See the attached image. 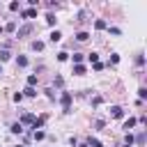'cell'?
I'll list each match as a JSON object with an SVG mask.
<instances>
[{"label": "cell", "instance_id": "7402d4cb", "mask_svg": "<svg viewBox=\"0 0 147 147\" xmlns=\"http://www.w3.org/2000/svg\"><path fill=\"white\" fill-rule=\"evenodd\" d=\"M0 60H2V62L9 60V51H0Z\"/></svg>", "mask_w": 147, "mask_h": 147}, {"label": "cell", "instance_id": "ba28073f", "mask_svg": "<svg viewBox=\"0 0 147 147\" xmlns=\"http://www.w3.org/2000/svg\"><path fill=\"white\" fill-rule=\"evenodd\" d=\"M85 71H87V69H85L83 64H76V67H74V74H76V76H85Z\"/></svg>", "mask_w": 147, "mask_h": 147}, {"label": "cell", "instance_id": "5bb4252c", "mask_svg": "<svg viewBox=\"0 0 147 147\" xmlns=\"http://www.w3.org/2000/svg\"><path fill=\"white\" fill-rule=\"evenodd\" d=\"M57 60H60V62H67V60H69V53H67V51L57 53Z\"/></svg>", "mask_w": 147, "mask_h": 147}, {"label": "cell", "instance_id": "d6986e66", "mask_svg": "<svg viewBox=\"0 0 147 147\" xmlns=\"http://www.w3.org/2000/svg\"><path fill=\"white\" fill-rule=\"evenodd\" d=\"M71 60H74L76 64H80V60H83V55H80V53H74V55H71Z\"/></svg>", "mask_w": 147, "mask_h": 147}, {"label": "cell", "instance_id": "52a82bcc", "mask_svg": "<svg viewBox=\"0 0 147 147\" xmlns=\"http://www.w3.org/2000/svg\"><path fill=\"white\" fill-rule=\"evenodd\" d=\"M48 39H51V41H60V39H62V32H60V30H53Z\"/></svg>", "mask_w": 147, "mask_h": 147}, {"label": "cell", "instance_id": "9c48e42d", "mask_svg": "<svg viewBox=\"0 0 147 147\" xmlns=\"http://www.w3.org/2000/svg\"><path fill=\"white\" fill-rule=\"evenodd\" d=\"M21 94H25V96H37V90H34V87H30V85H28V87H25V90H23V92H21Z\"/></svg>", "mask_w": 147, "mask_h": 147}, {"label": "cell", "instance_id": "30bf717a", "mask_svg": "<svg viewBox=\"0 0 147 147\" xmlns=\"http://www.w3.org/2000/svg\"><path fill=\"white\" fill-rule=\"evenodd\" d=\"M16 64H18V67H28V57H25V55H18V57H16Z\"/></svg>", "mask_w": 147, "mask_h": 147}, {"label": "cell", "instance_id": "3957f363", "mask_svg": "<svg viewBox=\"0 0 147 147\" xmlns=\"http://www.w3.org/2000/svg\"><path fill=\"white\" fill-rule=\"evenodd\" d=\"M110 115H113V117H117V119H119V117H122V115H124V110H122V108H119V106H113V108H110Z\"/></svg>", "mask_w": 147, "mask_h": 147}, {"label": "cell", "instance_id": "f1b7e54d", "mask_svg": "<svg viewBox=\"0 0 147 147\" xmlns=\"http://www.w3.org/2000/svg\"><path fill=\"white\" fill-rule=\"evenodd\" d=\"M124 147H131V145H124Z\"/></svg>", "mask_w": 147, "mask_h": 147}, {"label": "cell", "instance_id": "ac0fdd59", "mask_svg": "<svg viewBox=\"0 0 147 147\" xmlns=\"http://www.w3.org/2000/svg\"><path fill=\"white\" fill-rule=\"evenodd\" d=\"M32 48L34 51H44V41H32Z\"/></svg>", "mask_w": 147, "mask_h": 147}, {"label": "cell", "instance_id": "5b68a950", "mask_svg": "<svg viewBox=\"0 0 147 147\" xmlns=\"http://www.w3.org/2000/svg\"><path fill=\"white\" fill-rule=\"evenodd\" d=\"M34 16H37V9H34V7H30V9L23 11V18H34Z\"/></svg>", "mask_w": 147, "mask_h": 147}, {"label": "cell", "instance_id": "603a6c76", "mask_svg": "<svg viewBox=\"0 0 147 147\" xmlns=\"http://www.w3.org/2000/svg\"><path fill=\"white\" fill-rule=\"evenodd\" d=\"M110 62H113V64H117V62H119V55H117V53H113V55H110Z\"/></svg>", "mask_w": 147, "mask_h": 147}, {"label": "cell", "instance_id": "e0dca14e", "mask_svg": "<svg viewBox=\"0 0 147 147\" xmlns=\"http://www.w3.org/2000/svg\"><path fill=\"white\" fill-rule=\"evenodd\" d=\"M46 23H48V25H55V23H57V18H55L53 14H48V16H46Z\"/></svg>", "mask_w": 147, "mask_h": 147}, {"label": "cell", "instance_id": "7a4b0ae2", "mask_svg": "<svg viewBox=\"0 0 147 147\" xmlns=\"http://www.w3.org/2000/svg\"><path fill=\"white\" fill-rule=\"evenodd\" d=\"M32 122H34V115H32V113H25V115L21 117L18 124H32Z\"/></svg>", "mask_w": 147, "mask_h": 147}, {"label": "cell", "instance_id": "d4e9b609", "mask_svg": "<svg viewBox=\"0 0 147 147\" xmlns=\"http://www.w3.org/2000/svg\"><path fill=\"white\" fill-rule=\"evenodd\" d=\"M138 94H140V99H145V96H147V90H145V87H140V90H138Z\"/></svg>", "mask_w": 147, "mask_h": 147}, {"label": "cell", "instance_id": "4316f807", "mask_svg": "<svg viewBox=\"0 0 147 147\" xmlns=\"http://www.w3.org/2000/svg\"><path fill=\"white\" fill-rule=\"evenodd\" d=\"M2 32H5V28H2V25H0V34H2Z\"/></svg>", "mask_w": 147, "mask_h": 147}, {"label": "cell", "instance_id": "4fadbf2b", "mask_svg": "<svg viewBox=\"0 0 147 147\" xmlns=\"http://www.w3.org/2000/svg\"><path fill=\"white\" fill-rule=\"evenodd\" d=\"M94 28H96V30H103V28H106V21H103V18H96Z\"/></svg>", "mask_w": 147, "mask_h": 147}, {"label": "cell", "instance_id": "2e32d148", "mask_svg": "<svg viewBox=\"0 0 147 147\" xmlns=\"http://www.w3.org/2000/svg\"><path fill=\"white\" fill-rule=\"evenodd\" d=\"M32 138H34V140H44V138H46V133H44V131H34V133H32Z\"/></svg>", "mask_w": 147, "mask_h": 147}, {"label": "cell", "instance_id": "cb8c5ba5", "mask_svg": "<svg viewBox=\"0 0 147 147\" xmlns=\"http://www.w3.org/2000/svg\"><path fill=\"white\" fill-rule=\"evenodd\" d=\"M14 28H16V23H7V28H5V30H7V32H14Z\"/></svg>", "mask_w": 147, "mask_h": 147}, {"label": "cell", "instance_id": "6da1fadb", "mask_svg": "<svg viewBox=\"0 0 147 147\" xmlns=\"http://www.w3.org/2000/svg\"><path fill=\"white\" fill-rule=\"evenodd\" d=\"M60 101H62V110L64 113H71V92H62Z\"/></svg>", "mask_w": 147, "mask_h": 147}, {"label": "cell", "instance_id": "f546056e", "mask_svg": "<svg viewBox=\"0 0 147 147\" xmlns=\"http://www.w3.org/2000/svg\"><path fill=\"white\" fill-rule=\"evenodd\" d=\"M0 76H2V69H0Z\"/></svg>", "mask_w": 147, "mask_h": 147}, {"label": "cell", "instance_id": "277c9868", "mask_svg": "<svg viewBox=\"0 0 147 147\" xmlns=\"http://www.w3.org/2000/svg\"><path fill=\"white\" fill-rule=\"evenodd\" d=\"M133 126H136V119H133V117H129V119H126V122H124V126H122V129H124V131H126V133H129V131H131V129H133Z\"/></svg>", "mask_w": 147, "mask_h": 147}, {"label": "cell", "instance_id": "ffe728a7", "mask_svg": "<svg viewBox=\"0 0 147 147\" xmlns=\"http://www.w3.org/2000/svg\"><path fill=\"white\" fill-rule=\"evenodd\" d=\"M30 30H32V28H30V25H25V28H21V30H18V34H21V37H23V34H28V32H30Z\"/></svg>", "mask_w": 147, "mask_h": 147}, {"label": "cell", "instance_id": "484cf974", "mask_svg": "<svg viewBox=\"0 0 147 147\" xmlns=\"http://www.w3.org/2000/svg\"><path fill=\"white\" fill-rule=\"evenodd\" d=\"M76 147H87V142H80V145H76Z\"/></svg>", "mask_w": 147, "mask_h": 147}, {"label": "cell", "instance_id": "44dd1931", "mask_svg": "<svg viewBox=\"0 0 147 147\" xmlns=\"http://www.w3.org/2000/svg\"><path fill=\"white\" fill-rule=\"evenodd\" d=\"M87 60H90V62H99V55H96V53H90Z\"/></svg>", "mask_w": 147, "mask_h": 147}, {"label": "cell", "instance_id": "7c38bea8", "mask_svg": "<svg viewBox=\"0 0 147 147\" xmlns=\"http://www.w3.org/2000/svg\"><path fill=\"white\" fill-rule=\"evenodd\" d=\"M87 147H103V145H101L96 138H90V140H87Z\"/></svg>", "mask_w": 147, "mask_h": 147}, {"label": "cell", "instance_id": "8fae6325", "mask_svg": "<svg viewBox=\"0 0 147 147\" xmlns=\"http://www.w3.org/2000/svg\"><path fill=\"white\" fill-rule=\"evenodd\" d=\"M87 37H90V34H87L85 30H80V32L76 34V39H78V41H87Z\"/></svg>", "mask_w": 147, "mask_h": 147}, {"label": "cell", "instance_id": "83f0119b", "mask_svg": "<svg viewBox=\"0 0 147 147\" xmlns=\"http://www.w3.org/2000/svg\"><path fill=\"white\" fill-rule=\"evenodd\" d=\"M16 147H25V145H16Z\"/></svg>", "mask_w": 147, "mask_h": 147}, {"label": "cell", "instance_id": "8992f818", "mask_svg": "<svg viewBox=\"0 0 147 147\" xmlns=\"http://www.w3.org/2000/svg\"><path fill=\"white\" fill-rule=\"evenodd\" d=\"M9 131H11V133H23V124H18V122H14V124L9 126Z\"/></svg>", "mask_w": 147, "mask_h": 147}, {"label": "cell", "instance_id": "9a60e30c", "mask_svg": "<svg viewBox=\"0 0 147 147\" xmlns=\"http://www.w3.org/2000/svg\"><path fill=\"white\" fill-rule=\"evenodd\" d=\"M28 85H30V87H34V85H37V76H34V74H30V76H28Z\"/></svg>", "mask_w": 147, "mask_h": 147}]
</instances>
